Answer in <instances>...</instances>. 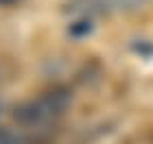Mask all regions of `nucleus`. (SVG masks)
Here are the masks:
<instances>
[{"label":"nucleus","instance_id":"obj_1","mask_svg":"<svg viewBox=\"0 0 153 144\" xmlns=\"http://www.w3.org/2000/svg\"><path fill=\"white\" fill-rule=\"evenodd\" d=\"M72 105V94L66 87H53L13 107V120L22 127H44L61 118Z\"/></svg>","mask_w":153,"mask_h":144},{"label":"nucleus","instance_id":"obj_2","mask_svg":"<svg viewBox=\"0 0 153 144\" xmlns=\"http://www.w3.org/2000/svg\"><path fill=\"white\" fill-rule=\"evenodd\" d=\"M151 2L153 0H68L64 11L76 18H92L109 13H136Z\"/></svg>","mask_w":153,"mask_h":144},{"label":"nucleus","instance_id":"obj_3","mask_svg":"<svg viewBox=\"0 0 153 144\" xmlns=\"http://www.w3.org/2000/svg\"><path fill=\"white\" fill-rule=\"evenodd\" d=\"M94 29V24H92V18H79L76 22H72L70 26H68V35L74 37V39H81V37H85L90 35Z\"/></svg>","mask_w":153,"mask_h":144},{"label":"nucleus","instance_id":"obj_4","mask_svg":"<svg viewBox=\"0 0 153 144\" xmlns=\"http://www.w3.org/2000/svg\"><path fill=\"white\" fill-rule=\"evenodd\" d=\"M0 144H22V138L18 133H13L11 129L0 127Z\"/></svg>","mask_w":153,"mask_h":144},{"label":"nucleus","instance_id":"obj_5","mask_svg":"<svg viewBox=\"0 0 153 144\" xmlns=\"http://www.w3.org/2000/svg\"><path fill=\"white\" fill-rule=\"evenodd\" d=\"M13 2H18V0H0V4H13Z\"/></svg>","mask_w":153,"mask_h":144},{"label":"nucleus","instance_id":"obj_6","mask_svg":"<svg viewBox=\"0 0 153 144\" xmlns=\"http://www.w3.org/2000/svg\"><path fill=\"white\" fill-rule=\"evenodd\" d=\"M2 109H4V105H2V103H0V116H2Z\"/></svg>","mask_w":153,"mask_h":144}]
</instances>
